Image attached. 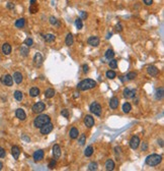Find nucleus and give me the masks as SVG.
Returning <instances> with one entry per match:
<instances>
[{"label":"nucleus","mask_w":164,"mask_h":171,"mask_svg":"<svg viewBox=\"0 0 164 171\" xmlns=\"http://www.w3.org/2000/svg\"><path fill=\"white\" fill-rule=\"evenodd\" d=\"M112 36H113V34H112V33H108V34L106 35V39H107V40H108V39H110V38H111V37H112Z\"/></svg>","instance_id":"nucleus-53"},{"label":"nucleus","mask_w":164,"mask_h":171,"mask_svg":"<svg viewBox=\"0 0 164 171\" xmlns=\"http://www.w3.org/2000/svg\"><path fill=\"white\" fill-rule=\"evenodd\" d=\"M53 128H54V125H53L51 122H48V123L44 124V125L41 127V134L44 135V136L49 135L50 133L53 130Z\"/></svg>","instance_id":"nucleus-7"},{"label":"nucleus","mask_w":164,"mask_h":171,"mask_svg":"<svg viewBox=\"0 0 164 171\" xmlns=\"http://www.w3.org/2000/svg\"><path fill=\"white\" fill-rule=\"evenodd\" d=\"M87 43L90 46H92V47H97L99 45V43H100V40H99L98 37H96V36H91V37L88 38Z\"/></svg>","instance_id":"nucleus-9"},{"label":"nucleus","mask_w":164,"mask_h":171,"mask_svg":"<svg viewBox=\"0 0 164 171\" xmlns=\"http://www.w3.org/2000/svg\"><path fill=\"white\" fill-rule=\"evenodd\" d=\"M12 79H13V81L16 83L17 85H19V84H21L22 83V80H23V76H22V74L20 73V72H14L13 73V76H12Z\"/></svg>","instance_id":"nucleus-17"},{"label":"nucleus","mask_w":164,"mask_h":171,"mask_svg":"<svg viewBox=\"0 0 164 171\" xmlns=\"http://www.w3.org/2000/svg\"><path fill=\"white\" fill-rule=\"evenodd\" d=\"M78 135H79V131H78V129H77L76 127H72V128L70 129L69 136H70V137H71L72 139H76V138L78 137Z\"/></svg>","instance_id":"nucleus-23"},{"label":"nucleus","mask_w":164,"mask_h":171,"mask_svg":"<svg viewBox=\"0 0 164 171\" xmlns=\"http://www.w3.org/2000/svg\"><path fill=\"white\" fill-rule=\"evenodd\" d=\"M51 122V118H50L49 115H46V114H40L39 116H37L34 120H33V125L34 127L37 128H41L44 124Z\"/></svg>","instance_id":"nucleus-3"},{"label":"nucleus","mask_w":164,"mask_h":171,"mask_svg":"<svg viewBox=\"0 0 164 171\" xmlns=\"http://www.w3.org/2000/svg\"><path fill=\"white\" fill-rule=\"evenodd\" d=\"M2 168H3V163H2L1 161H0V170H1Z\"/></svg>","instance_id":"nucleus-56"},{"label":"nucleus","mask_w":164,"mask_h":171,"mask_svg":"<svg viewBox=\"0 0 164 171\" xmlns=\"http://www.w3.org/2000/svg\"><path fill=\"white\" fill-rule=\"evenodd\" d=\"M39 95H40V90H39L37 87H33V88L30 90V96H31V97L34 98V97H37V96H39Z\"/></svg>","instance_id":"nucleus-26"},{"label":"nucleus","mask_w":164,"mask_h":171,"mask_svg":"<svg viewBox=\"0 0 164 171\" xmlns=\"http://www.w3.org/2000/svg\"><path fill=\"white\" fill-rule=\"evenodd\" d=\"M11 154L13 156V158L17 160L18 158H19V155H20V149H19V147L18 146H13L12 148H11Z\"/></svg>","instance_id":"nucleus-19"},{"label":"nucleus","mask_w":164,"mask_h":171,"mask_svg":"<svg viewBox=\"0 0 164 171\" xmlns=\"http://www.w3.org/2000/svg\"><path fill=\"white\" fill-rule=\"evenodd\" d=\"M35 3V0H31V4H34Z\"/></svg>","instance_id":"nucleus-57"},{"label":"nucleus","mask_w":164,"mask_h":171,"mask_svg":"<svg viewBox=\"0 0 164 171\" xmlns=\"http://www.w3.org/2000/svg\"><path fill=\"white\" fill-rule=\"evenodd\" d=\"M75 26H76V28H77L78 30H81L82 28H83V24H82L81 18H77V19L75 20Z\"/></svg>","instance_id":"nucleus-39"},{"label":"nucleus","mask_w":164,"mask_h":171,"mask_svg":"<svg viewBox=\"0 0 164 171\" xmlns=\"http://www.w3.org/2000/svg\"><path fill=\"white\" fill-rule=\"evenodd\" d=\"M158 143H160V146H161V147H163V142H162V139L158 141Z\"/></svg>","instance_id":"nucleus-54"},{"label":"nucleus","mask_w":164,"mask_h":171,"mask_svg":"<svg viewBox=\"0 0 164 171\" xmlns=\"http://www.w3.org/2000/svg\"><path fill=\"white\" fill-rule=\"evenodd\" d=\"M0 81H1V83L3 85L7 86V87H11V86L13 85V79H12V76L10 74L2 75L1 79H0Z\"/></svg>","instance_id":"nucleus-6"},{"label":"nucleus","mask_w":164,"mask_h":171,"mask_svg":"<svg viewBox=\"0 0 164 171\" xmlns=\"http://www.w3.org/2000/svg\"><path fill=\"white\" fill-rule=\"evenodd\" d=\"M73 97L76 99V98H79V94L78 93H74V95H73Z\"/></svg>","instance_id":"nucleus-52"},{"label":"nucleus","mask_w":164,"mask_h":171,"mask_svg":"<svg viewBox=\"0 0 164 171\" xmlns=\"http://www.w3.org/2000/svg\"><path fill=\"white\" fill-rule=\"evenodd\" d=\"M38 10H39V7H38V5H35V3H34V4H31V6H30V11H31L32 13L38 12Z\"/></svg>","instance_id":"nucleus-41"},{"label":"nucleus","mask_w":164,"mask_h":171,"mask_svg":"<svg viewBox=\"0 0 164 171\" xmlns=\"http://www.w3.org/2000/svg\"><path fill=\"white\" fill-rule=\"evenodd\" d=\"M143 1H144V3H145L146 5H148V6L153 3V0H143Z\"/></svg>","instance_id":"nucleus-50"},{"label":"nucleus","mask_w":164,"mask_h":171,"mask_svg":"<svg viewBox=\"0 0 164 171\" xmlns=\"http://www.w3.org/2000/svg\"><path fill=\"white\" fill-rule=\"evenodd\" d=\"M65 43L67 46H71V45H73V43H74V40H73V36L71 33H69V34H67L66 36V40H65Z\"/></svg>","instance_id":"nucleus-25"},{"label":"nucleus","mask_w":164,"mask_h":171,"mask_svg":"<svg viewBox=\"0 0 164 171\" xmlns=\"http://www.w3.org/2000/svg\"><path fill=\"white\" fill-rule=\"evenodd\" d=\"M106 77L108 79V80H114L115 79V76H116V73H115L114 70H108V71H106Z\"/></svg>","instance_id":"nucleus-33"},{"label":"nucleus","mask_w":164,"mask_h":171,"mask_svg":"<svg viewBox=\"0 0 164 171\" xmlns=\"http://www.w3.org/2000/svg\"><path fill=\"white\" fill-rule=\"evenodd\" d=\"M53 156H54V159H59L61 157V148L59 145H54L53 147Z\"/></svg>","instance_id":"nucleus-14"},{"label":"nucleus","mask_w":164,"mask_h":171,"mask_svg":"<svg viewBox=\"0 0 164 171\" xmlns=\"http://www.w3.org/2000/svg\"><path fill=\"white\" fill-rule=\"evenodd\" d=\"M50 24H51V25H53V26H60V22H59V20H58L56 17H50Z\"/></svg>","instance_id":"nucleus-38"},{"label":"nucleus","mask_w":164,"mask_h":171,"mask_svg":"<svg viewBox=\"0 0 164 171\" xmlns=\"http://www.w3.org/2000/svg\"><path fill=\"white\" fill-rule=\"evenodd\" d=\"M136 76H137V73L136 72H134V71H131V72H129L128 74H127V80H135L136 79Z\"/></svg>","instance_id":"nucleus-42"},{"label":"nucleus","mask_w":164,"mask_h":171,"mask_svg":"<svg viewBox=\"0 0 164 171\" xmlns=\"http://www.w3.org/2000/svg\"><path fill=\"white\" fill-rule=\"evenodd\" d=\"M105 169L107 171H112L115 169V162L112 159H108L105 162Z\"/></svg>","instance_id":"nucleus-22"},{"label":"nucleus","mask_w":164,"mask_h":171,"mask_svg":"<svg viewBox=\"0 0 164 171\" xmlns=\"http://www.w3.org/2000/svg\"><path fill=\"white\" fill-rule=\"evenodd\" d=\"M24 45L25 46H28V47H32L33 45V40L32 39V38H26L25 40H24Z\"/></svg>","instance_id":"nucleus-37"},{"label":"nucleus","mask_w":164,"mask_h":171,"mask_svg":"<svg viewBox=\"0 0 164 171\" xmlns=\"http://www.w3.org/2000/svg\"><path fill=\"white\" fill-rule=\"evenodd\" d=\"M25 25V19L24 18H18L16 21H15V27L18 29H22Z\"/></svg>","instance_id":"nucleus-27"},{"label":"nucleus","mask_w":164,"mask_h":171,"mask_svg":"<svg viewBox=\"0 0 164 171\" xmlns=\"http://www.w3.org/2000/svg\"><path fill=\"white\" fill-rule=\"evenodd\" d=\"M78 143H79L80 146H83L86 143V137H85V135H81L80 137H78Z\"/></svg>","instance_id":"nucleus-40"},{"label":"nucleus","mask_w":164,"mask_h":171,"mask_svg":"<svg viewBox=\"0 0 164 171\" xmlns=\"http://www.w3.org/2000/svg\"><path fill=\"white\" fill-rule=\"evenodd\" d=\"M123 95L126 99H132L136 96V90L135 89H131V88H126L123 92Z\"/></svg>","instance_id":"nucleus-8"},{"label":"nucleus","mask_w":164,"mask_h":171,"mask_svg":"<svg viewBox=\"0 0 164 171\" xmlns=\"http://www.w3.org/2000/svg\"><path fill=\"white\" fill-rule=\"evenodd\" d=\"M164 96V89L163 87L159 88L156 90V93H155V99L156 100H162Z\"/></svg>","instance_id":"nucleus-20"},{"label":"nucleus","mask_w":164,"mask_h":171,"mask_svg":"<svg viewBox=\"0 0 164 171\" xmlns=\"http://www.w3.org/2000/svg\"><path fill=\"white\" fill-rule=\"evenodd\" d=\"M61 115L64 116L65 118H68V117H69V112H68V110H67V109H63V110L61 111Z\"/></svg>","instance_id":"nucleus-44"},{"label":"nucleus","mask_w":164,"mask_h":171,"mask_svg":"<svg viewBox=\"0 0 164 171\" xmlns=\"http://www.w3.org/2000/svg\"><path fill=\"white\" fill-rule=\"evenodd\" d=\"M96 87V82L91 80V79H86L81 81L78 85H77V89L80 91H87V90H91L93 88Z\"/></svg>","instance_id":"nucleus-1"},{"label":"nucleus","mask_w":164,"mask_h":171,"mask_svg":"<svg viewBox=\"0 0 164 171\" xmlns=\"http://www.w3.org/2000/svg\"><path fill=\"white\" fill-rule=\"evenodd\" d=\"M84 124L87 126V127H92L94 125V118L91 116V115H86L84 117Z\"/></svg>","instance_id":"nucleus-13"},{"label":"nucleus","mask_w":164,"mask_h":171,"mask_svg":"<svg viewBox=\"0 0 164 171\" xmlns=\"http://www.w3.org/2000/svg\"><path fill=\"white\" fill-rule=\"evenodd\" d=\"M140 138L139 137H137V136H134V137H131V139H130V147H131L133 150H136L138 147H139V145H140Z\"/></svg>","instance_id":"nucleus-10"},{"label":"nucleus","mask_w":164,"mask_h":171,"mask_svg":"<svg viewBox=\"0 0 164 171\" xmlns=\"http://www.w3.org/2000/svg\"><path fill=\"white\" fill-rule=\"evenodd\" d=\"M22 138H23V139H25V141H28V142H30V141H31L29 137H22Z\"/></svg>","instance_id":"nucleus-55"},{"label":"nucleus","mask_w":164,"mask_h":171,"mask_svg":"<svg viewBox=\"0 0 164 171\" xmlns=\"http://www.w3.org/2000/svg\"><path fill=\"white\" fill-rule=\"evenodd\" d=\"M54 96H55V90H54V89L49 88V89H47V90L45 91V97H46L47 99H51V98H53Z\"/></svg>","instance_id":"nucleus-24"},{"label":"nucleus","mask_w":164,"mask_h":171,"mask_svg":"<svg viewBox=\"0 0 164 171\" xmlns=\"http://www.w3.org/2000/svg\"><path fill=\"white\" fill-rule=\"evenodd\" d=\"M141 149H142V151H147V150H148V145H147V143H142Z\"/></svg>","instance_id":"nucleus-46"},{"label":"nucleus","mask_w":164,"mask_h":171,"mask_svg":"<svg viewBox=\"0 0 164 171\" xmlns=\"http://www.w3.org/2000/svg\"><path fill=\"white\" fill-rule=\"evenodd\" d=\"M92 154H93V147H92V146H88V147L85 149V151H84V155H85L86 157H90Z\"/></svg>","instance_id":"nucleus-31"},{"label":"nucleus","mask_w":164,"mask_h":171,"mask_svg":"<svg viewBox=\"0 0 164 171\" xmlns=\"http://www.w3.org/2000/svg\"><path fill=\"white\" fill-rule=\"evenodd\" d=\"M15 116H16L19 120H21V121L25 120V118H26V114H25L24 110H23V109H21V108H18V109H16V111H15Z\"/></svg>","instance_id":"nucleus-15"},{"label":"nucleus","mask_w":164,"mask_h":171,"mask_svg":"<svg viewBox=\"0 0 164 171\" xmlns=\"http://www.w3.org/2000/svg\"><path fill=\"white\" fill-rule=\"evenodd\" d=\"M132 110V106L130 103H125L124 105H123V111L125 112V113H129L130 111Z\"/></svg>","instance_id":"nucleus-32"},{"label":"nucleus","mask_w":164,"mask_h":171,"mask_svg":"<svg viewBox=\"0 0 164 171\" xmlns=\"http://www.w3.org/2000/svg\"><path fill=\"white\" fill-rule=\"evenodd\" d=\"M44 156H45V153H44L43 150H38L33 153V158L35 162H39V161H42L44 159Z\"/></svg>","instance_id":"nucleus-11"},{"label":"nucleus","mask_w":164,"mask_h":171,"mask_svg":"<svg viewBox=\"0 0 164 171\" xmlns=\"http://www.w3.org/2000/svg\"><path fill=\"white\" fill-rule=\"evenodd\" d=\"M19 51H20V54L22 56H24V57H26L29 55V53H30V50H29L28 46H21L20 49H19Z\"/></svg>","instance_id":"nucleus-30"},{"label":"nucleus","mask_w":164,"mask_h":171,"mask_svg":"<svg viewBox=\"0 0 164 171\" xmlns=\"http://www.w3.org/2000/svg\"><path fill=\"white\" fill-rule=\"evenodd\" d=\"M22 98H23V95H22V93L20 91H15L14 92V99L16 101H21Z\"/></svg>","instance_id":"nucleus-34"},{"label":"nucleus","mask_w":164,"mask_h":171,"mask_svg":"<svg viewBox=\"0 0 164 171\" xmlns=\"http://www.w3.org/2000/svg\"><path fill=\"white\" fill-rule=\"evenodd\" d=\"M115 30H116L117 32H122V31H123V27H122V25H121V24H117V25L115 26Z\"/></svg>","instance_id":"nucleus-47"},{"label":"nucleus","mask_w":164,"mask_h":171,"mask_svg":"<svg viewBox=\"0 0 164 171\" xmlns=\"http://www.w3.org/2000/svg\"><path fill=\"white\" fill-rule=\"evenodd\" d=\"M6 156V152H5V150L2 148V147H0V158H4Z\"/></svg>","instance_id":"nucleus-45"},{"label":"nucleus","mask_w":164,"mask_h":171,"mask_svg":"<svg viewBox=\"0 0 164 171\" xmlns=\"http://www.w3.org/2000/svg\"><path fill=\"white\" fill-rule=\"evenodd\" d=\"M119 104H120V101H119V98H116V97H113L110 100V107L114 110H115L119 107Z\"/></svg>","instance_id":"nucleus-18"},{"label":"nucleus","mask_w":164,"mask_h":171,"mask_svg":"<svg viewBox=\"0 0 164 171\" xmlns=\"http://www.w3.org/2000/svg\"><path fill=\"white\" fill-rule=\"evenodd\" d=\"M89 110H90L91 113H93V114L96 115V116H100V115H101V111H102L100 104H98L97 102L91 103L90 106H89Z\"/></svg>","instance_id":"nucleus-4"},{"label":"nucleus","mask_w":164,"mask_h":171,"mask_svg":"<svg viewBox=\"0 0 164 171\" xmlns=\"http://www.w3.org/2000/svg\"><path fill=\"white\" fill-rule=\"evenodd\" d=\"M2 52L4 55H9L11 53V46L8 43H4L2 45Z\"/></svg>","instance_id":"nucleus-21"},{"label":"nucleus","mask_w":164,"mask_h":171,"mask_svg":"<svg viewBox=\"0 0 164 171\" xmlns=\"http://www.w3.org/2000/svg\"><path fill=\"white\" fill-rule=\"evenodd\" d=\"M44 39H45V41L46 42H48V43H52V42H54L55 41V39H56V37H55V35L53 34H47L44 36Z\"/></svg>","instance_id":"nucleus-28"},{"label":"nucleus","mask_w":164,"mask_h":171,"mask_svg":"<svg viewBox=\"0 0 164 171\" xmlns=\"http://www.w3.org/2000/svg\"><path fill=\"white\" fill-rule=\"evenodd\" d=\"M97 163L96 162H91L89 165H88V170L89 171H94V170H97Z\"/></svg>","instance_id":"nucleus-35"},{"label":"nucleus","mask_w":164,"mask_h":171,"mask_svg":"<svg viewBox=\"0 0 164 171\" xmlns=\"http://www.w3.org/2000/svg\"><path fill=\"white\" fill-rule=\"evenodd\" d=\"M114 57H115V51L113 49H107L106 52H105V58L108 59V60H111Z\"/></svg>","instance_id":"nucleus-29"},{"label":"nucleus","mask_w":164,"mask_h":171,"mask_svg":"<svg viewBox=\"0 0 164 171\" xmlns=\"http://www.w3.org/2000/svg\"><path fill=\"white\" fill-rule=\"evenodd\" d=\"M147 72L148 74H150L151 76H156L159 73V69L157 68L156 66H154V65H150V66L147 67Z\"/></svg>","instance_id":"nucleus-16"},{"label":"nucleus","mask_w":164,"mask_h":171,"mask_svg":"<svg viewBox=\"0 0 164 171\" xmlns=\"http://www.w3.org/2000/svg\"><path fill=\"white\" fill-rule=\"evenodd\" d=\"M43 61H44V58L42 56L41 53H35L34 56H33V62L37 66H41L43 64Z\"/></svg>","instance_id":"nucleus-12"},{"label":"nucleus","mask_w":164,"mask_h":171,"mask_svg":"<svg viewBox=\"0 0 164 171\" xmlns=\"http://www.w3.org/2000/svg\"><path fill=\"white\" fill-rule=\"evenodd\" d=\"M108 65H110V67H111V68H113V69L116 68V67H117V61H116L115 59L113 58V59H111V60H110Z\"/></svg>","instance_id":"nucleus-36"},{"label":"nucleus","mask_w":164,"mask_h":171,"mask_svg":"<svg viewBox=\"0 0 164 171\" xmlns=\"http://www.w3.org/2000/svg\"><path fill=\"white\" fill-rule=\"evenodd\" d=\"M45 109H46V105L44 102H37L33 106V111L37 114H41Z\"/></svg>","instance_id":"nucleus-5"},{"label":"nucleus","mask_w":164,"mask_h":171,"mask_svg":"<svg viewBox=\"0 0 164 171\" xmlns=\"http://www.w3.org/2000/svg\"><path fill=\"white\" fill-rule=\"evenodd\" d=\"M7 8H8V9H13V8H14V4L11 3V2H8V3H7Z\"/></svg>","instance_id":"nucleus-48"},{"label":"nucleus","mask_w":164,"mask_h":171,"mask_svg":"<svg viewBox=\"0 0 164 171\" xmlns=\"http://www.w3.org/2000/svg\"><path fill=\"white\" fill-rule=\"evenodd\" d=\"M82 68H83V72H85V73H86V72H88V68H89V67H88V65L84 64V65L82 66Z\"/></svg>","instance_id":"nucleus-49"},{"label":"nucleus","mask_w":164,"mask_h":171,"mask_svg":"<svg viewBox=\"0 0 164 171\" xmlns=\"http://www.w3.org/2000/svg\"><path fill=\"white\" fill-rule=\"evenodd\" d=\"M87 17V13L85 11H81V19H84Z\"/></svg>","instance_id":"nucleus-51"},{"label":"nucleus","mask_w":164,"mask_h":171,"mask_svg":"<svg viewBox=\"0 0 164 171\" xmlns=\"http://www.w3.org/2000/svg\"><path fill=\"white\" fill-rule=\"evenodd\" d=\"M56 164H57V161H56V159H52V160L50 161V163H49V168H50V169H53V168H55Z\"/></svg>","instance_id":"nucleus-43"},{"label":"nucleus","mask_w":164,"mask_h":171,"mask_svg":"<svg viewBox=\"0 0 164 171\" xmlns=\"http://www.w3.org/2000/svg\"><path fill=\"white\" fill-rule=\"evenodd\" d=\"M162 161V157L158 154H151L146 157L145 159V163L148 166H157L161 163Z\"/></svg>","instance_id":"nucleus-2"}]
</instances>
